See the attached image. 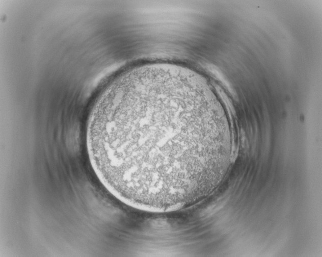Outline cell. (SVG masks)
Wrapping results in <instances>:
<instances>
[{"instance_id": "1", "label": "cell", "mask_w": 322, "mask_h": 257, "mask_svg": "<svg viewBox=\"0 0 322 257\" xmlns=\"http://www.w3.org/2000/svg\"><path fill=\"white\" fill-rule=\"evenodd\" d=\"M202 84L176 72L114 80L91 112L86 142L104 187L124 203L163 207L201 190L209 125Z\"/></svg>"}]
</instances>
